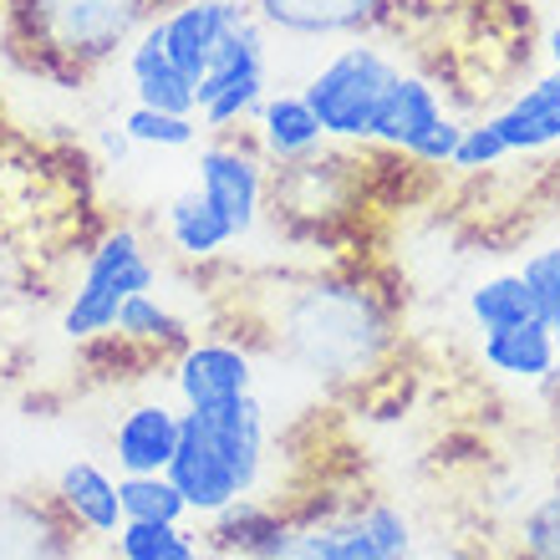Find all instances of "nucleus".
Here are the masks:
<instances>
[{
  "label": "nucleus",
  "instance_id": "obj_28",
  "mask_svg": "<svg viewBox=\"0 0 560 560\" xmlns=\"http://www.w3.org/2000/svg\"><path fill=\"white\" fill-rule=\"evenodd\" d=\"M103 148H107V159H128V148H133V138H128V133H122V128H118V133H113V128H107V133H103Z\"/></svg>",
  "mask_w": 560,
  "mask_h": 560
},
{
  "label": "nucleus",
  "instance_id": "obj_8",
  "mask_svg": "<svg viewBox=\"0 0 560 560\" xmlns=\"http://www.w3.org/2000/svg\"><path fill=\"white\" fill-rule=\"evenodd\" d=\"M255 21L291 42H331V36H368L387 21V0H250Z\"/></svg>",
  "mask_w": 560,
  "mask_h": 560
},
{
  "label": "nucleus",
  "instance_id": "obj_5",
  "mask_svg": "<svg viewBox=\"0 0 560 560\" xmlns=\"http://www.w3.org/2000/svg\"><path fill=\"white\" fill-rule=\"evenodd\" d=\"M153 280H159V266L148 260V245H143V235H138L133 224L107 230V235L88 250L82 280H77L72 301H67V311H61V337L67 341L113 337L122 301L138 295V291H153Z\"/></svg>",
  "mask_w": 560,
  "mask_h": 560
},
{
  "label": "nucleus",
  "instance_id": "obj_25",
  "mask_svg": "<svg viewBox=\"0 0 560 560\" xmlns=\"http://www.w3.org/2000/svg\"><path fill=\"white\" fill-rule=\"evenodd\" d=\"M520 280H525V291H530L535 316L546 326H556L560 322V245H546V250L525 255Z\"/></svg>",
  "mask_w": 560,
  "mask_h": 560
},
{
  "label": "nucleus",
  "instance_id": "obj_18",
  "mask_svg": "<svg viewBox=\"0 0 560 560\" xmlns=\"http://www.w3.org/2000/svg\"><path fill=\"white\" fill-rule=\"evenodd\" d=\"M163 235L184 260H214L224 245H235V224L224 220L220 209L209 205V194L194 184V189H178L163 209Z\"/></svg>",
  "mask_w": 560,
  "mask_h": 560
},
{
  "label": "nucleus",
  "instance_id": "obj_27",
  "mask_svg": "<svg viewBox=\"0 0 560 560\" xmlns=\"http://www.w3.org/2000/svg\"><path fill=\"white\" fill-rule=\"evenodd\" d=\"M458 138H464V122L458 118H439L433 128H428L423 138H418L402 159H413V163H423V168H443V163L454 159V148H458Z\"/></svg>",
  "mask_w": 560,
  "mask_h": 560
},
{
  "label": "nucleus",
  "instance_id": "obj_21",
  "mask_svg": "<svg viewBox=\"0 0 560 560\" xmlns=\"http://www.w3.org/2000/svg\"><path fill=\"white\" fill-rule=\"evenodd\" d=\"M118 500L122 520H159V525H184L189 520V500L178 494L168 474H122Z\"/></svg>",
  "mask_w": 560,
  "mask_h": 560
},
{
  "label": "nucleus",
  "instance_id": "obj_2",
  "mask_svg": "<svg viewBox=\"0 0 560 560\" xmlns=\"http://www.w3.org/2000/svg\"><path fill=\"white\" fill-rule=\"evenodd\" d=\"M31 46H42L46 67H67V77H82L88 67L107 61L148 15V0H21L15 5Z\"/></svg>",
  "mask_w": 560,
  "mask_h": 560
},
{
  "label": "nucleus",
  "instance_id": "obj_29",
  "mask_svg": "<svg viewBox=\"0 0 560 560\" xmlns=\"http://www.w3.org/2000/svg\"><path fill=\"white\" fill-rule=\"evenodd\" d=\"M546 51H550V72H560V26H550Z\"/></svg>",
  "mask_w": 560,
  "mask_h": 560
},
{
  "label": "nucleus",
  "instance_id": "obj_19",
  "mask_svg": "<svg viewBox=\"0 0 560 560\" xmlns=\"http://www.w3.org/2000/svg\"><path fill=\"white\" fill-rule=\"evenodd\" d=\"M113 337L128 341V347H143V352H184L189 347V326L178 322L153 291H138L122 301Z\"/></svg>",
  "mask_w": 560,
  "mask_h": 560
},
{
  "label": "nucleus",
  "instance_id": "obj_1",
  "mask_svg": "<svg viewBox=\"0 0 560 560\" xmlns=\"http://www.w3.org/2000/svg\"><path fill=\"white\" fill-rule=\"evenodd\" d=\"M270 347L291 368L311 372L316 383H362L383 368L393 347V322L383 301L357 280H301L276 295L270 311Z\"/></svg>",
  "mask_w": 560,
  "mask_h": 560
},
{
  "label": "nucleus",
  "instance_id": "obj_30",
  "mask_svg": "<svg viewBox=\"0 0 560 560\" xmlns=\"http://www.w3.org/2000/svg\"><path fill=\"white\" fill-rule=\"evenodd\" d=\"M199 560H245V556H230V550H199Z\"/></svg>",
  "mask_w": 560,
  "mask_h": 560
},
{
  "label": "nucleus",
  "instance_id": "obj_24",
  "mask_svg": "<svg viewBox=\"0 0 560 560\" xmlns=\"http://www.w3.org/2000/svg\"><path fill=\"white\" fill-rule=\"evenodd\" d=\"M520 560H560V485H550L515 525Z\"/></svg>",
  "mask_w": 560,
  "mask_h": 560
},
{
  "label": "nucleus",
  "instance_id": "obj_17",
  "mask_svg": "<svg viewBox=\"0 0 560 560\" xmlns=\"http://www.w3.org/2000/svg\"><path fill=\"white\" fill-rule=\"evenodd\" d=\"M510 153H546L560 143V82L556 72L535 77L525 92H515L500 113H489Z\"/></svg>",
  "mask_w": 560,
  "mask_h": 560
},
{
  "label": "nucleus",
  "instance_id": "obj_26",
  "mask_svg": "<svg viewBox=\"0 0 560 560\" xmlns=\"http://www.w3.org/2000/svg\"><path fill=\"white\" fill-rule=\"evenodd\" d=\"M504 159H510V148H504L500 128L489 118H479V122H464V138H458L448 168H458V174H485V168H494V163H504Z\"/></svg>",
  "mask_w": 560,
  "mask_h": 560
},
{
  "label": "nucleus",
  "instance_id": "obj_22",
  "mask_svg": "<svg viewBox=\"0 0 560 560\" xmlns=\"http://www.w3.org/2000/svg\"><path fill=\"white\" fill-rule=\"evenodd\" d=\"M113 546L118 560H199V540L184 525H159V520H122Z\"/></svg>",
  "mask_w": 560,
  "mask_h": 560
},
{
  "label": "nucleus",
  "instance_id": "obj_16",
  "mask_svg": "<svg viewBox=\"0 0 560 560\" xmlns=\"http://www.w3.org/2000/svg\"><path fill=\"white\" fill-rule=\"evenodd\" d=\"M255 143H260V153L270 163L285 168V163L316 159L326 148V133L301 92H276V97H266V103L255 107Z\"/></svg>",
  "mask_w": 560,
  "mask_h": 560
},
{
  "label": "nucleus",
  "instance_id": "obj_12",
  "mask_svg": "<svg viewBox=\"0 0 560 560\" xmlns=\"http://www.w3.org/2000/svg\"><path fill=\"white\" fill-rule=\"evenodd\" d=\"M128 82H133L138 107H159V113H194V82L174 67L168 46H163V21H143L128 42Z\"/></svg>",
  "mask_w": 560,
  "mask_h": 560
},
{
  "label": "nucleus",
  "instance_id": "obj_32",
  "mask_svg": "<svg viewBox=\"0 0 560 560\" xmlns=\"http://www.w3.org/2000/svg\"><path fill=\"white\" fill-rule=\"evenodd\" d=\"M556 82H560V72H556Z\"/></svg>",
  "mask_w": 560,
  "mask_h": 560
},
{
  "label": "nucleus",
  "instance_id": "obj_15",
  "mask_svg": "<svg viewBox=\"0 0 560 560\" xmlns=\"http://www.w3.org/2000/svg\"><path fill=\"white\" fill-rule=\"evenodd\" d=\"M439 118H448L439 88H433L423 72H398V82L387 88L383 107H377V118H372L368 143L393 148V153H408V148H413Z\"/></svg>",
  "mask_w": 560,
  "mask_h": 560
},
{
  "label": "nucleus",
  "instance_id": "obj_10",
  "mask_svg": "<svg viewBox=\"0 0 560 560\" xmlns=\"http://www.w3.org/2000/svg\"><path fill=\"white\" fill-rule=\"evenodd\" d=\"M245 11H250V5H240V0H178L168 15H159L163 46H168V57H174L178 72L189 77V82H199L209 57H214V46L224 42V31L235 26Z\"/></svg>",
  "mask_w": 560,
  "mask_h": 560
},
{
  "label": "nucleus",
  "instance_id": "obj_11",
  "mask_svg": "<svg viewBox=\"0 0 560 560\" xmlns=\"http://www.w3.org/2000/svg\"><path fill=\"white\" fill-rule=\"evenodd\" d=\"M479 362L494 377H510V383H550L560 372L556 331L540 316L500 326V331H479Z\"/></svg>",
  "mask_w": 560,
  "mask_h": 560
},
{
  "label": "nucleus",
  "instance_id": "obj_13",
  "mask_svg": "<svg viewBox=\"0 0 560 560\" xmlns=\"http://www.w3.org/2000/svg\"><path fill=\"white\" fill-rule=\"evenodd\" d=\"M57 510L72 520L77 530L88 535H113L122 530V500H118V479L103 469V464H92V458H72L67 469L57 474Z\"/></svg>",
  "mask_w": 560,
  "mask_h": 560
},
{
  "label": "nucleus",
  "instance_id": "obj_20",
  "mask_svg": "<svg viewBox=\"0 0 560 560\" xmlns=\"http://www.w3.org/2000/svg\"><path fill=\"white\" fill-rule=\"evenodd\" d=\"M530 316H535V306H530V291H525L520 270L489 276L469 291V322L479 326V331H500V326L530 322Z\"/></svg>",
  "mask_w": 560,
  "mask_h": 560
},
{
  "label": "nucleus",
  "instance_id": "obj_23",
  "mask_svg": "<svg viewBox=\"0 0 560 560\" xmlns=\"http://www.w3.org/2000/svg\"><path fill=\"white\" fill-rule=\"evenodd\" d=\"M122 133L143 148H194L199 143V113H159V107H133L122 118Z\"/></svg>",
  "mask_w": 560,
  "mask_h": 560
},
{
  "label": "nucleus",
  "instance_id": "obj_14",
  "mask_svg": "<svg viewBox=\"0 0 560 560\" xmlns=\"http://www.w3.org/2000/svg\"><path fill=\"white\" fill-rule=\"evenodd\" d=\"M184 413L168 402H133L113 428V458L122 474H163L178 448Z\"/></svg>",
  "mask_w": 560,
  "mask_h": 560
},
{
  "label": "nucleus",
  "instance_id": "obj_3",
  "mask_svg": "<svg viewBox=\"0 0 560 560\" xmlns=\"http://www.w3.org/2000/svg\"><path fill=\"white\" fill-rule=\"evenodd\" d=\"M418 525L408 510L387 500H357L285 520L276 560H413Z\"/></svg>",
  "mask_w": 560,
  "mask_h": 560
},
{
  "label": "nucleus",
  "instance_id": "obj_6",
  "mask_svg": "<svg viewBox=\"0 0 560 560\" xmlns=\"http://www.w3.org/2000/svg\"><path fill=\"white\" fill-rule=\"evenodd\" d=\"M194 184L209 194V205L235 224V235H250L260 214H266V153H255L245 143H230L214 133L199 143L194 159Z\"/></svg>",
  "mask_w": 560,
  "mask_h": 560
},
{
  "label": "nucleus",
  "instance_id": "obj_7",
  "mask_svg": "<svg viewBox=\"0 0 560 560\" xmlns=\"http://www.w3.org/2000/svg\"><path fill=\"white\" fill-rule=\"evenodd\" d=\"M163 474L178 485V494L189 500V515H199V520H214L220 510L245 500V489H240L230 458L220 454V443L209 439L205 423L194 413H184V423H178V448H174V458H168Z\"/></svg>",
  "mask_w": 560,
  "mask_h": 560
},
{
  "label": "nucleus",
  "instance_id": "obj_4",
  "mask_svg": "<svg viewBox=\"0 0 560 560\" xmlns=\"http://www.w3.org/2000/svg\"><path fill=\"white\" fill-rule=\"evenodd\" d=\"M398 57L368 36H352V46H341L322 67H311L301 97L322 122L326 143H368L372 118H377L387 88L398 82Z\"/></svg>",
  "mask_w": 560,
  "mask_h": 560
},
{
  "label": "nucleus",
  "instance_id": "obj_9",
  "mask_svg": "<svg viewBox=\"0 0 560 560\" xmlns=\"http://www.w3.org/2000/svg\"><path fill=\"white\" fill-rule=\"evenodd\" d=\"M174 387L184 408L245 398L255 393V357L240 341H189L174 362Z\"/></svg>",
  "mask_w": 560,
  "mask_h": 560
},
{
  "label": "nucleus",
  "instance_id": "obj_31",
  "mask_svg": "<svg viewBox=\"0 0 560 560\" xmlns=\"http://www.w3.org/2000/svg\"><path fill=\"white\" fill-rule=\"evenodd\" d=\"M550 331H556V347H560V322H556V326H550Z\"/></svg>",
  "mask_w": 560,
  "mask_h": 560
}]
</instances>
